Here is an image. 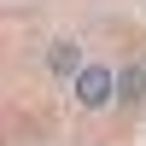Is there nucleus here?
<instances>
[{
	"instance_id": "7ed1b4c3",
	"label": "nucleus",
	"mask_w": 146,
	"mask_h": 146,
	"mask_svg": "<svg viewBox=\"0 0 146 146\" xmlns=\"http://www.w3.org/2000/svg\"><path fill=\"white\" fill-rule=\"evenodd\" d=\"M47 64H53V76H76V70H82V47H76V41L64 35V41H53Z\"/></svg>"
},
{
	"instance_id": "f257e3e1",
	"label": "nucleus",
	"mask_w": 146,
	"mask_h": 146,
	"mask_svg": "<svg viewBox=\"0 0 146 146\" xmlns=\"http://www.w3.org/2000/svg\"><path fill=\"white\" fill-rule=\"evenodd\" d=\"M111 76L117 70H105V64H82L76 70V105L82 111H105L111 105Z\"/></svg>"
},
{
	"instance_id": "f03ea898",
	"label": "nucleus",
	"mask_w": 146,
	"mask_h": 146,
	"mask_svg": "<svg viewBox=\"0 0 146 146\" xmlns=\"http://www.w3.org/2000/svg\"><path fill=\"white\" fill-rule=\"evenodd\" d=\"M111 94H123L129 105L146 100V64H123V76H111Z\"/></svg>"
}]
</instances>
